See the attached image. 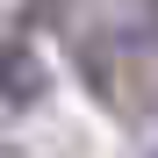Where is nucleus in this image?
<instances>
[{
	"mask_svg": "<svg viewBox=\"0 0 158 158\" xmlns=\"http://www.w3.org/2000/svg\"><path fill=\"white\" fill-rule=\"evenodd\" d=\"M0 158H15V151H7V144H0Z\"/></svg>",
	"mask_w": 158,
	"mask_h": 158,
	"instance_id": "obj_2",
	"label": "nucleus"
},
{
	"mask_svg": "<svg viewBox=\"0 0 158 158\" xmlns=\"http://www.w3.org/2000/svg\"><path fill=\"white\" fill-rule=\"evenodd\" d=\"M0 101H7V108L43 101V65H36L29 43H0Z\"/></svg>",
	"mask_w": 158,
	"mask_h": 158,
	"instance_id": "obj_1",
	"label": "nucleus"
},
{
	"mask_svg": "<svg viewBox=\"0 0 158 158\" xmlns=\"http://www.w3.org/2000/svg\"><path fill=\"white\" fill-rule=\"evenodd\" d=\"M151 158H158V144H151Z\"/></svg>",
	"mask_w": 158,
	"mask_h": 158,
	"instance_id": "obj_3",
	"label": "nucleus"
}]
</instances>
